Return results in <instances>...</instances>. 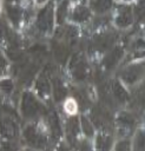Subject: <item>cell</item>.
<instances>
[{"mask_svg":"<svg viewBox=\"0 0 145 151\" xmlns=\"http://www.w3.org/2000/svg\"><path fill=\"white\" fill-rule=\"evenodd\" d=\"M21 111L26 118H32V117H35L39 112L44 111V107L39 104V101L35 99V97L33 94L26 92L22 96Z\"/></svg>","mask_w":145,"mask_h":151,"instance_id":"cell-1","label":"cell"},{"mask_svg":"<svg viewBox=\"0 0 145 151\" xmlns=\"http://www.w3.org/2000/svg\"><path fill=\"white\" fill-rule=\"evenodd\" d=\"M38 28L41 32H50L53 26V6L52 4L46 5L38 14L37 18Z\"/></svg>","mask_w":145,"mask_h":151,"instance_id":"cell-2","label":"cell"},{"mask_svg":"<svg viewBox=\"0 0 145 151\" xmlns=\"http://www.w3.org/2000/svg\"><path fill=\"white\" fill-rule=\"evenodd\" d=\"M24 136H25L26 142L31 146H34V147H38V149H42L46 145V138L34 126H28L25 130Z\"/></svg>","mask_w":145,"mask_h":151,"instance_id":"cell-3","label":"cell"},{"mask_svg":"<svg viewBox=\"0 0 145 151\" xmlns=\"http://www.w3.org/2000/svg\"><path fill=\"white\" fill-rule=\"evenodd\" d=\"M70 67L72 70V73H73V77L75 78V80H84L87 77L88 67H87L85 60L81 58H78L77 54L73 55V58L71 59Z\"/></svg>","mask_w":145,"mask_h":151,"instance_id":"cell-4","label":"cell"},{"mask_svg":"<svg viewBox=\"0 0 145 151\" xmlns=\"http://www.w3.org/2000/svg\"><path fill=\"white\" fill-rule=\"evenodd\" d=\"M0 132H1L2 137L14 138L18 134L17 124L13 122V119H11L8 117H1L0 118Z\"/></svg>","mask_w":145,"mask_h":151,"instance_id":"cell-5","label":"cell"},{"mask_svg":"<svg viewBox=\"0 0 145 151\" xmlns=\"http://www.w3.org/2000/svg\"><path fill=\"white\" fill-rule=\"evenodd\" d=\"M121 55H123V48L121 47H116V48H113L107 55H106V58L104 59V66L106 67V68H112L118 61H119V59L121 58Z\"/></svg>","mask_w":145,"mask_h":151,"instance_id":"cell-6","label":"cell"},{"mask_svg":"<svg viewBox=\"0 0 145 151\" xmlns=\"http://www.w3.org/2000/svg\"><path fill=\"white\" fill-rule=\"evenodd\" d=\"M140 74H141V67L140 66H131L130 68H127L123 72L121 77L127 84H133L134 81L138 80Z\"/></svg>","mask_w":145,"mask_h":151,"instance_id":"cell-7","label":"cell"},{"mask_svg":"<svg viewBox=\"0 0 145 151\" xmlns=\"http://www.w3.org/2000/svg\"><path fill=\"white\" fill-rule=\"evenodd\" d=\"M112 143V138L107 133H99L95 138V149L97 151H108Z\"/></svg>","mask_w":145,"mask_h":151,"instance_id":"cell-8","label":"cell"},{"mask_svg":"<svg viewBox=\"0 0 145 151\" xmlns=\"http://www.w3.org/2000/svg\"><path fill=\"white\" fill-rule=\"evenodd\" d=\"M48 123H50V127H51V131H52V134L55 137V138H59L61 136V127H60V122H59V118L57 116V113L52 110L51 113H50V117H48Z\"/></svg>","mask_w":145,"mask_h":151,"instance_id":"cell-9","label":"cell"},{"mask_svg":"<svg viewBox=\"0 0 145 151\" xmlns=\"http://www.w3.org/2000/svg\"><path fill=\"white\" fill-rule=\"evenodd\" d=\"M53 94H54V99L57 101L62 100L66 96V88L59 78L53 79Z\"/></svg>","mask_w":145,"mask_h":151,"instance_id":"cell-10","label":"cell"},{"mask_svg":"<svg viewBox=\"0 0 145 151\" xmlns=\"http://www.w3.org/2000/svg\"><path fill=\"white\" fill-rule=\"evenodd\" d=\"M132 22V13L130 8H126L119 13V15L116 18V24L119 27H126Z\"/></svg>","mask_w":145,"mask_h":151,"instance_id":"cell-11","label":"cell"},{"mask_svg":"<svg viewBox=\"0 0 145 151\" xmlns=\"http://www.w3.org/2000/svg\"><path fill=\"white\" fill-rule=\"evenodd\" d=\"M37 90H38V92H39L42 97H46V96L50 93L51 87H50V83H48V79H47L45 72L40 76V78H39L38 81H37Z\"/></svg>","mask_w":145,"mask_h":151,"instance_id":"cell-12","label":"cell"},{"mask_svg":"<svg viewBox=\"0 0 145 151\" xmlns=\"http://www.w3.org/2000/svg\"><path fill=\"white\" fill-rule=\"evenodd\" d=\"M67 133H68V139L72 142L77 138L79 133V124H78V118L77 117H71L67 122Z\"/></svg>","mask_w":145,"mask_h":151,"instance_id":"cell-13","label":"cell"},{"mask_svg":"<svg viewBox=\"0 0 145 151\" xmlns=\"http://www.w3.org/2000/svg\"><path fill=\"white\" fill-rule=\"evenodd\" d=\"M88 17H90V11H88V8L85 7V6H78V7L74 9L73 15H72L73 20H74V21H78V22H81V21L87 20Z\"/></svg>","mask_w":145,"mask_h":151,"instance_id":"cell-14","label":"cell"},{"mask_svg":"<svg viewBox=\"0 0 145 151\" xmlns=\"http://www.w3.org/2000/svg\"><path fill=\"white\" fill-rule=\"evenodd\" d=\"M112 41H113V39H112L111 35H107V34L100 35V37H98V38L95 39L94 46H95L97 50L103 51V50H106V48L112 44Z\"/></svg>","mask_w":145,"mask_h":151,"instance_id":"cell-15","label":"cell"},{"mask_svg":"<svg viewBox=\"0 0 145 151\" xmlns=\"http://www.w3.org/2000/svg\"><path fill=\"white\" fill-rule=\"evenodd\" d=\"M113 93H114L116 99L119 100L120 103L126 101L127 98H128V93L126 92V90H125L118 81H116V83L113 84Z\"/></svg>","mask_w":145,"mask_h":151,"instance_id":"cell-16","label":"cell"},{"mask_svg":"<svg viewBox=\"0 0 145 151\" xmlns=\"http://www.w3.org/2000/svg\"><path fill=\"white\" fill-rule=\"evenodd\" d=\"M7 13H8V17L12 20V22H14V24H18L19 22L20 18H21V11L18 7L7 5Z\"/></svg>","mask_w":145,"mask_h":151,"instance_id":"cell-17","label":"cell"},{"mask_svg":"<svg viewBox=\"0 0 145 151\" xmlns=\"http://www.w3.org/2000/svg\"><path fill=\"white\" fill-rule=\"evenodd\" d=\"M54 54H55V58L60 63H65L66 59H67V57H68L67 48H65L62 45H55L54 46Z\"/></svg>","mask_w":145,"mask_h":151,"instance_id":"cell-18","label":"cell"},{"mask_svg":"<svg viewBox=\"0 0 145 151\" xmlns=\"http://www.w3.org/2000/svg\"><path fill=\"white\" fill-rule=\"evenodd\" d=\"M118 122L121 126L124 127H131L134 123V118L130 114V113H121L118 118Z\"/></svg>","mask_w":145,"mask_h":151,"instance_id":"cell-19","label":"cell"},{"mask_svg":"<svg viewBox=\"0 0 145 151\" xmlns=\"http://www.w3.org/2000/svg\"><path fill=\"white\" fill-rule=\"evenodd\" d=\"M92 6L97 12H105L110 8L111 2L110 1H94L92 2Z\"/></svg>","mask_w":145,"mask_h":151,"instance_id":"cell-20","label":"cell"},{"mask_svg":"<svg viewBox=\"0 0 145 151\" xmlns=\"http://www.w3.org/2000/svg\"><path fill=\"white\" fill-rule=\"evenodd\" d=\"M81 126H83V130H84V132H85L86 136L91 137L93 134V127H92L91 123L85 117H81Z\"/></svg>","mask_w":145,"mask_h":151,"instance_id":"cell-21","label":"cell"},{"mask_svg":"<svg viewBox=\"0 0 145 151\" xmlns=\"http://www.w3.org/2000/svg\"><path fill=\"white\" fill-rule=\"evenodd\" d=\"M0 87H1V90L4 92L9 93L13 90V81L11 79H2L0 81Z\"/></svg>","mask_w":145,"mask_h":151,"instance_id":"cell-22","label":"cell"},{"mask_svg":"<svg viewBox=\"0 0 145 151\" xmlns=\"http://www.w3.org/2000/svg\"><path fill=\"white\" fill-rule=\"evenodd\" d=\"M66 8H67V2L66 1H64L62 4H60L59 9H58V21H59V24L62 22L64 18L66 15Z\"/></svg>","mask_w":145,"mask_h":151,"instance_id":"cell-23","label":"cell"},{"mask_svg":"<svg viewBox=\"0 0 145 151\" xmlns=\"http://www.w3.org/2000/svg\"><path fill=\"white\" fill-rule=\"evenodd\" d=\"M116 151H130V142L128 140H123L117 144Z\"/></svg>","mask_w":145,"mask_h":151,"instance_id":"cell-24","label":"cell"},{"mask_svg":"<svg viewBox=\"0 0 145 151\" xmlns=\"http://www.w3.org/2000/svg\"><path fill=\"white\" fill-rule=\"evenodd\" d=\"M0 151H17V146L12 143H5L1 145Z\"/></svg>","mask_w":145,"mask_h":151,"instance_id":"cell-25","label":"cell"},{"mask_svg":"<svg viewBox=\"0 0 145 151\" xmlns=\"http://www.w3.org/2000/svg\"><path fill=\"white\" fill-rule=\"evenodd\" d=\"M79 151H92V150H91V146H90V144H88V143L83 142V143H81V145H80Z\"/></svg>","mask_w":145,"mask_h":151,"instance_id":"cell-26","label":"cell"},{"mask_svg":"<svg viewBox=\"0 0 145 151\" xmlns=\"http://www.w3.org/2000/svg\"><path fill=\"white\" fill-rule=\"evenodd\" d=\"M5 65H6L5 59H4V57H2V55H1V53H0V71L5 68Z\"/></svg>","mask_w":145,"mask_h":151,"instance_id":"cell-27","label":"cell"},{"mask_svg":"<svg viewBox=\"0 0 145 151\" xmlns=\"http://www.w3.org/2000/svg\"><path fill=\"white\" fill-rule=\"evenodd\" d=\"M59 151H68V150H67V149H66V147H65L64 145H61V146H60V150H59Z\"/></svg>","mask_w":145,"mask_h":151,"instance_id":"cell-28","label":"cell"},{"mask_svg":"<svg viewBox=\"0 0 145 151\" xmlns=\"http://www.w3.org/2000/svg\"><path fill=\"white\" fill-rule=\"evenodd\" d=\"M2 37V28H1V26H0V38Z\"/></svg>","mask_w":145,"mask_h":151,"instance_id":"cell-29","label":"cell"}]
</instances>
